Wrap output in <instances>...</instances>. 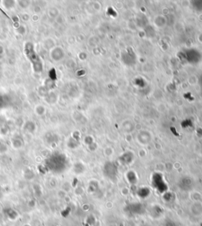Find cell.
I'll return each instance as SVG.
<instances>
[{
  "label": "cell",
  "instance_id": "cell-1",
  "mask_svg": "<svg viewBox=\"0 0 202 226\" xmlns=\"http://www.w3.org/2000/svg\"><path fill=\"white\" fill-rule=\"evenodd\" d=\"M126 211L130 214H141L143 212V206L139 203H133L126 206Z\"/></svg>",
  "mask_w": 202,
  "mask_h": 226
},
{
  "label": "cell",
  "instance_id": "cell-2",
  "mask_svg": "<svg viewBox=\"0 0 202 226\" xmlns=\"http://www.w3.org/2000/svg\"><path fill=\"white\" fill-rule=\"evenodd\" d=\"M153 187L156 188L158 191L160 192V193H164L168 189V187H167L165 183L163 181L161 176H160V177H156H156L153 178Z\"/></svg>",
  "mask_w": 202,
  "mask_h": 226
},
{
  "label": "cell",
  "instance_id": "cell-3",
  "mask_svg": "<svg viewBox=\"0 0 202 226\" xmlns=\"http://www.w3.org/2000/svg\"><path fill=\"white\" fill-rule=\"evenodd\" d=\"M149 193L150 191L148 188H141V189H140V190L138 191L137 195L140 196V198L145 199V198H147L148 195H149Z\"/></svg>",
  "mask_w": 202,
  "mask_h": 226
}]
</instances>
